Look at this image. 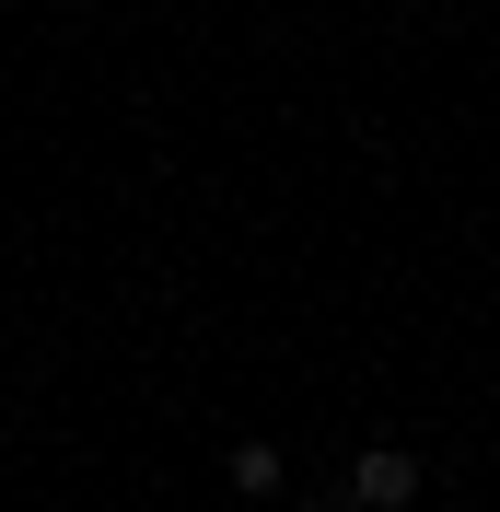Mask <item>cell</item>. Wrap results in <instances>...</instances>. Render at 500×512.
Returning <instances> with one entry per match:
<instances>
[{"label": "cell", "mask_w": 500, "mask_h": 512, "mask_svg": "<svg viewBox=\"0 0 500 512\" xmlns=\"http://www.w3.org/2000/svg\"><path fill=\"white\" fill-rule=\"evenodd\" d=\"M349 501H361V512H407V501H419V454L373 443L361 466H349Z\"/></svg>", "instance_id": "6da1fadb"}, {"label": "cell", "mask_w": 500, "mask_h": 512, "mask_svg": "<svg viewBox=\"0 0 500 512\" xmlns=\"http://www.w3.org/2000/svg\"><path fill=\"white\" fill-rule=\"evenodd\" d=\"M280 489V443H233V501H268Z\"/></svg>", "instance_id": "7a4b0ae2"}]
</instances>
